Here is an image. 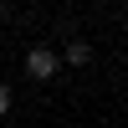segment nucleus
<instances>
[{"mask_svg": "<svg viewBox=\"0 0 128 128\" xmlns=\"http://www.w3.org/2000/svg\"><path fill=\"white\" fill-rule=\"evenodd\" d=\"M62 56H67L72 67H87V62H92V46H87V41H67V51H62Z\"/></svg>", "mask_w": 128, "mask_h": 128, "instance_id": "obj_2", "label": "nucleus"}, {"mask_svg": "<svg viewBox=\"0 0 128 128\" xmlns=\"http://www.w3.org/2000/svg\"><path fill=\"white\" fill-rule=\"evenodd\" d=\"M5 108H10V87L0 82V113H5Z\"/></svg>", "mask_w": 128, "mask_h": 128, "instance_id": "obj_3", "label": "nucleus"}, {"mask_svg": "<svg viewBox=\"0 0 128 128\" xmlns=\"http://www.w3.org/2000/svg\"><path fill=\"white\" fill-rule=\"evenodd\" d=\"M26 77L31 82H51V77H56V51H51V46H31L26 51Z\"/></svg>", "mask_w": 128, "mask_h": 128, "instance_id": "obj_1", "label": "nucleus"}, {"mask_svg": "<svg viewBox=\"0 0 128 128\" xmlns=\"http://www.w3.org/2000/svg\"><path fill=\"white\" fill-rule=\"evenodd\" d=\"M0 20H5V5H0Z\"/></svg>", "mask_w": 128, "mask_h": 128, "instance_id": "obj_4", "label": "nucleus"}]
</instances>
